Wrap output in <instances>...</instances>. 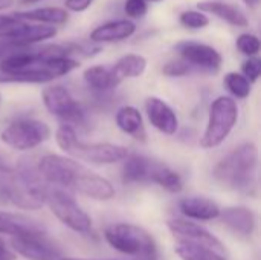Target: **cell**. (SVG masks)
<instances>
[{"instance_id": "obj_20", "label": "cell", "mask_w": 261, "mask_h": 260, "mask_svg": "<svg viewBox=\"0 0 261 260\" xmlns=\"http://www.w3.org/2000/svg\"><path fill=\"white\" fill-rule=\"evenodd\" d=\"M83 78H84L87 87L96 93H107L121 84V81L115 77L112 67L99 66V64L87 67L83 72Z\"/></svg>"}, {"instance_id": "obj_33", "label": "cell", "mask_w": 261, "mask_h": 260, "mask_svg": "<svg viewBox=\"0 0 261 260\" xmlns=\"http://www.w3.org/2000/svg\"><path fill=\"white\" fill-rule=\"evenodd\" d=\"M21 49H26V48H20V46H15L9 41H5V40H0V61L3 58H6L8 55L14 54V52H18Z\"/></svg>"}, {"instance_id": "obj_31", "label": "cell", "mask_w": 261, "mask_h": 260, "mask_svg": "<svg viewBox=\"0 0 261 260\" xmlns=\"http://www.w3.org/2000/svg\"><path fill=\"white\" fill-rule=\"evenodd\" d=\"M124 11L130 18H141L147 12V2H144V0H125Z\"/></svg>"}, {"instance_id": "obj_13", "label": "cell", "mask_w": 261, "mask_h": 260, "mask_svg": "<svg viewBox=\"0 0 261 260\" xmlns=\"http://www.w3.org/2000/svg\"><path fill=\"white\" fill-rule=\"evenodd\" d=\"M145 112L148 121L154 129L165 135H174L179 129V120L176 112L161 98L150 97L145 101Z\"/></svg>"}, {"instance_id": "obj_21", "label": "cell", "mask_w": 261, "mask_h": 260, "mask_svg": "<svg viewBox=\"0 0 261 260\" xmlns=\"http://www.w3.org/2000/svg\"><path fill=\"white\" fill-rule=\"evenodd\" d=\"M116 126L132 138L144 143L147 139V132L141 112L133 106H124L116 112Z\"/></svg>"}, {"instance_id": "obj_23", "label": "cell", "mask_w": 261, "mask_h": 260, "mask_svg": "<svg viewBox=\"0 0 261 260\" xmlns=\"http://www.w3.org/2000/svg\"><path fill=\"white\" fill-rule=\"evenodd\" d=\"M148 182L159 185L161 188L167 190L168 193H179L184 188L182 176L176 170H173L171 167H168L167 164L159 162V161H153Z\"/></svg>"}, {"instance_id": "obj_29", "label": "cell", "mask_w": 261, "mask_h": 260, "mask_svg": "<svg viewBox=\"0 0 261 260\" xmlns=\"http://www.w3.org/2000/svg\"><path fill=\"white\" fill-rule=\"evenodd\" d=\"M190 70H191V66L187 61H184L182 58L171 60V61L165 63L162 67V72L167 77H184V75H188Z\"/></svg>"}, {"instance_id": "obj_25", "label": "cell", "mask_w": 261, "mask_h": 260, "mask_svg": "<svg viewBox=\"0 0 261 260\" xmlns=\"http://www.w3.org/2000/svg\"><path fill=\"white\" fill-rule=\"evenodd\" d=\"M174 253L182 260H226L223 254H219L206 247H200L190 242L177 241Z\"/></svg>"}, {"instance_id": "obj_39", "label": "cell", "mask_w": 261, "mask_h": 260, "mask_svg": "<svg viewBox=\"0 0 261 260\" xmlns=\"http://www.w3.org/2000/svg\"><path fill=\"white\" fill-rule=\"evenodd\" d=\"M60 260H89V259H75V257H61Z\"/></svg>"}, {"instance_id": "obj_11", "label": "cell", "mask_w": 261, "mask_h": 260, "mask_svg": "<svg viewBox=\"0 0 261 260\" xmlns=\"http://www.w3.org/2000/svg\"><path fill=\"white\" fill-rule=\"evenodd\" d=\"M176 51L184 61L190 66H196L205 70H219L222 66V55L217 49L200 41H180L176 44Z\"/></svg>"}, {"instance_id": "obj_14", "label": "cell", "mask_w": 261, "mask_h": 260, "mask_svg": "<svg viewBox=\"0 0 261 260\" xmlns=\"http://www.w3.org/2000/svg\"><path fill=\"white\" fill-rule=\"evenodd\" d=\"M44 233L43 227L37 224V221L20 215L0 210V234H6L12 238H23V236H34Z\"/></svg>"}, {"instance_id": "obj_17", "label": "cell", "mask_w": 261, "mask_h": 260, "mask_svg": "<svg viewBox=\"0 0 261 260\" xmlns=\"http://www.w3.org/2000/svg\"><path fill=\"white\" fill-rule=\"evenodd\" d=\"M136 32V25L132 20H112L96 26L90 32V40L95 43H115L130 38Z\"/></svg>"}, {"instance_id": "obj_12", "label": "cell", "mask_w": 261, "mask_h": 260, "mask_svg": "<svg viewBox=\"0 0 261 260\" xmlns=\"http://www.w3.org/2000/svg\"><path fill=\"white\" fill-rule=\"evenodd\" d=\"M70 190L78 192L80 195H84L95 201H110L115 196V187L112 185V182L84 166L75 176Z\"/></svg>"}, {"instance_id": "obj_26", "label": "cell", "mask_w": 261, "mask_h": 260, "mask_svg": "<svg viewBox=\"0 0 261 260\" xmlns=\"http://www.w3.org/2000/svg\"><path fill=\"white\" fill-rule=\"evenodd\" d=\"M225 87L229 90V93H232L236 98L245 100L251 95V83L239 72H228L225 75Z\"/></svg>"}, {"instance_id": "obj_1", "label": "cell", "mask_w": 261, "mask_h": 260, "mask_svg": "<svg viewBox=\"0 0 261 260\" xmlns=\"http://www.w3.org/2000/svg\"><path fill=\"white\" fill-rule=\"evenodd\" d=\"M257 146L254 143H243L217 162L213 178L223 188L252 195L257 188Z\"/></svg>"}, {"instance_id": "obj_22", "label": "cell", "mask_w": 261, "mask_h": 260, "mask_svg": "<svg viewBox=\"0 0 261 260\" xmlns=\"http://www.w3.org/2000/svg\"><path fill=\"white\" fill-rule=\"evenodd\" d=\"M197 8H200L202 12H210L222 20H225L229 25L234 26H248V17L245 15V12L242 9H239L234 5L229 3H223V2H199Z\"/></svg>"}, {"instance_id": "obj_9", "label": "cell", "mask_w": 261, "mask_h": 260, "mask_svg": "<svg viewBox=\"0 0 261 260\" xmlns=\"http://www.w3.org/2000/svg\"><path fill=\"white\" fill-rule=\"evenodd\" d=\"M11 248L12 253H17L28 260H60L63 257L60 247L52 242L46 233L12 238Z\"/></svg>"}, {"instance_id": "obj_34", "label": "cell", "mask_w": 261, "mask_h": 260, "mask_svg": "<svg viewBox=\"0 0 261 260\" xmlns=\"http://www.w3.org/2000/svg\"><path fill=\"white\" fill-rule=\"evenodd\" d=\"M17 21V18L14 15H3L0 14V34L5 32L9 26H12Z\"/></svg>"}, {"instance_id": "obj_15", "label": "cell", "mask_w": 261, "mask_h": 260, "mask_svg": "<svg viewBox=\"0 0 261 260\" xmlns=\"http://www.w3.org/2000/svg\"><path fill=\"white\" fill-rule=\"evenodd\" d=\"M222 222L236 234L251 238L255 230V215L251 208L243 205L228 207L220 211Z\"/></svg>"}, {"instance_id": "obj_38", "label": "cell", "mask_w": 261, "mask_h": 260, "mask_svg": "<svg viewBox=\"0 0 261 260\" xmlns=\"http://www.w3.org/2000/svg\"><path fill=\"white\" fill-rule=\"evenodd\" d=\"M38 2H41V0H23V3H29V5H32V3H38Z\"/></svg>"}, {"instance_id": "obj_35", "label": "cell", "mask_w": 261, "mask_h": 260, "mask_svg": "<svg viewBox=\"0 0 261 260\" xmlns=\"http://www.w3.org/2000/svg\"><path fill=\"white\" fill-rule=\"evenodd\" d=\"M0 260H15V253H12L2 239H0Z\"/></svg>"}, {"instance_id": "obj_27", "label": "cell", "mask_w": 261, "mask_h": 260, "mask_svg": "<svg viewBox=\"0 0 261 260\" xmlns=\"http://www.w3.org/2000/svg\"><path fill=\"white\" fill-rule=\"evenodd\" d=\"M179 20L188 29H202L210 25V17L202 11H184Z\"/></svg>"}, {"instance_id": "obj_36", "label": "cell", "mask_w": 261, "mask_h": 260, "mask_svg": "<svg viewBox=\"0 0 261 260\" xmlns=\"http://www.w3.org/2000/svg\"><path fill=\"white\" fill-rule=\"evenodd\" d=\"M249 8H257L258 6V3H260V0H243Z\"/></svg>"}, {"instance_id": "obj_19", "label": "cell", "mask_w": 261, "mask_h": 260, "mask_svg": "<svg viewBox=\"0 0 261 260\" xmlns=\"http://www.w3.org/2000/svg\"><path fill=\"white\" fill-rule=\"evenodd\" d=\"M17 20L21 21H31V23H38V25H46V26H55V25H63L69 18V12L63 8L57 6H47V8H35L31 11H18L14 14Z\"/></svg>"}, {"instance_id": "obj_6", "label": "cell", "mask_w": 261, "mask_h": 260, "mask_svg": "<svg viewBox=\"0 0 261 260\" xmlns=\"http://www.w3.org/2000/svg\"><path fill=\"white\" fill-rule=\"evenodd\" d=\"M50 127L41 120L18 118L2 130L0 139L14 150L28 152L46 143L50 138Z\"/></svg>"}, {"instance_id": "obj_24", "label": "cell", "mask_w": 261, "mask_h": 260, "mask_svg": "<svg viewBox=\"0 0 261 260\" xmlns=\"http://www.w3.org/2000/svg\"><path fill=\"white\" fill-rule=\"evenodd\" d=\"M147 69V60L138 54H127L121 57L112 67L115 77L122 81L125 78H138Z\"/></svg>"}, {"instance_id": "obj_7", "label": "cell", "mask_w": 261, "mask_h": 260, "mask_svg": "<svg viewBox=\"0 0 261 260\" xmlns=\"http://www.w3.org/2000/svg\"><path fill=\"white\" fill-rule=\"evenodd\" d=\"M44 204L50 213L67 228L75 233H89L92 228L90 216L81 208V205L66 192L60 188H47L44 195Z\"/></svg>"}, {"instance_id": "obj_5", "label": "cell", "mask_w": 261, "mask_h": 260, "mask_svg": "<svg viewBox=\"0 0 261 260\" xmlns=\"http://www.w3.org/2000/svg\"><path fill=\"white\" fill-rule=\"evenodd\" d=\"M41 97L47 112L63 121L64 126H69L73 130L75 127L87 129L89 118L86 109L72 97V93L64 86H49L43 90Z\"/></svg>"}, {"instance_id": "obj_10", "label": "cell", "mask_w": 261, "mask_h": 260, "mask_svg": "<svg viewBox=\"0 0 261 260\" xmlns=\"http://www.w3.org/2000/svg\"><path fill=\"white\" fill-rule=\"evenodd\" d=\"M55 35H57L55 26L17 20L12 26H9L5 32L0 34V40L9 41L20 48H32L35 43L46 41Z\"/></svg>"}, {"instance_id": "obj_40", "label": "cell", "mask_w": 261, "mask_h": 260, "mask_svg": "<svg viewBox=\"0 0 261 260\" xmlns=\"http://www.w3.org/2000/svg\"><path fill=\"white\" fill-rule=\"evenodd\" d=\"M144 2H158V0H144Z\"/></svg>"}, {"instance_id": "obj_32", "label": "cell", "mask_w": 261, "mask_h": 260, "mask_svg": "<svg viewBox=\"0 0 261 260\" xmlns=\"http://www.w3.org/2000/svg\"><path fill=\"white\" fill-rule=\"evenodd\" d=\"M92 3H93V0H66V2H64V6H66L69 11L83 12V11H86Z\"/></svg>"}, {"instance_id": "obj_18", "label": "cell", "mask_w": 261, "mask_h": 260, "mask_svg": "<svg viewBox=\"0 0 261 260\" xmlns=\"http://www.w3.org/2000/svg\"><path fill=\"white\" fill-rule=\"evenodd\" d=\"M153 161L144 155H128L122 166V182L124 184H147L150 179Z\"/></svg>"}, {"instance_id": "obj_8", "label": "cell", "mask_w": 261, "mask_h": 260, "mask_svg": "<svg viewBox=\"0 0 261 260\" xmlns=\"http://www.w3.org/2000/svg\"><path fill=\"white\" fill-rule=\"evenodd\" d=\"M167 227L177 241L206 247L219 254H225L223 244L200 224H196V222H191V221L182 219V218H174L167 222Z\"/></svg>"}, {"instance_id": "obj_3", "label": "cell", "mask_w": 261, "mask_h": 260, "mask_svg": "<svg viewBox=\"0 0 261 260\" xmlns=\"http://www.w3.org/2000/svg\"><path fill=\"white\" fill-rule=\"evenodd\" d=\"M104 238L107 244L118 253L135 260H156L158 247L154 239L144 228L133 224H113L106 228Z\"/></svg>"}, {"instance_id": "obj_30", "label": "cell", "mask_w": 261, "mask_h": 260, "mask_svg": "<svg viewBox=\"0 0 261 260\" xmlns=\"http://www.w3.org/2000/svg\"><path fill=\"white\" fill-rule=\"evenodd\" d=\"M242 75L249 81V83H255L258 81L261 75V60L257 57H251L248 58L243 64H242Z\"/></svg>"}, {"instance_id": "obj_41", "label": "cell", "mask_w": 261, "mask_h": 260, "mask_svg": "<svg viewBox=\"0 0 261 260\" xmlns=\"http://www.w3.org/2000/svg\"><path fill=\"white\" fill-rule=\"evenodd\" d=\"M0 104H2V93H0Z\"/></svg>"}, {"instance_id": "obj_37", "label": "cell", "mask_w": 261, "mask_h": 260, "mask_svg": "<svg viewBox=\"0 0 261 260\" xmlns=\"http://www.w3.org/2000/svg\"><path fill=\"white\" fill-rule=\"evenodd\" d=\"M12 0H0V9H5L8 6H11Z\"/></svg>"}, {"instance_id": "obj_4", "label": "cell", "mask_w": 261, "mask_h": 260, "mask_svg": "<svg viewBox=\"0 0 261 260\" xmlns=\"http://www.w3.org/2000/svg\"><path fill=\"white\" fill-rule=\"evenodd\" d=\"M239 120V107L236 100L231 97L222 95L216 98L210 107L208 123L203 135L200 136L202 149H214L219 147L232 132Z\"/></svg>"}, {"instance_id": "obj_2", "label": "cell", "mask_w": 261, "mask_h": 260, "mask_svg": "<svg viewBox=\"0 0 261 260\" xmlns=\"http://www.w3.org/2000/svg\"><path fill=\"white\" fill-rule=\"evenodd\" d=\"M57 144L75 161H84L95 166H110L125 161L128 150L124 146L112 143H84L76 136V132L61 124L55 133Z\"/></svg>"}, {"instance_id": "obj_28", "label": "cell", "mask_w": 261, "mask_h": 260, "mask_svg": "<svg viewBox=\"0 0 261 260\" xmlns=\"http://www.w3.org/2000/svg\"><path fill=\"white\" fill-rule=\"evenodd\" d=\"M237 49L246 57H255L260 52V40L254 34H242L236 41Z\"/></svg>"}, {"instance_id": "obj_16", "label": "cell", "mask_w": 261, "mask_h": 260, "mask_svg": "<svg viewBox=\"0 0 261 260\" xmlns=\"http://www.w3.org/2000/svg\"><path fill=\"white\" fill-rule=\"evenodd\" d=\"M179 210L188 221L193 219L202 222L220 218V211H222V208L213 199L203 196H190L180 199Z\"/></svg>"}]
</instances>
